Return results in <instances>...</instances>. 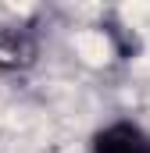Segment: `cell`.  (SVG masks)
Instances as JSON below:
<instances>
[{
	"instance_id": "7a4b0ae2",
	"label": "cell",
	"mask_w": 150,
	"mask_h": 153,
	"mask_svg": "<svg viewBox=\"0 0 150 153\" xmlns=\"http://www.w3.org/2000/svg\"><path fill=\"white\" fill-rule=\"evenodd\" d=\"M36 61V39L25 29H0V71H25Z\"/></svg>"
},
{
	"instance_id": "6da1fadb",
	"label": "cell",
	"mask_w": 150,
	"mask_h": 153,
	"mask_svg": "<svg viewBox=\"0 0 150 153\" xmlns=\"http://www.w3.org/2000/svg\"><path fill=\"white\" fill-rule=\"evenodd\" d=\"M89 153H150V132L136 121H111L93 132Z\"/></svg>"
}]
</instances>
